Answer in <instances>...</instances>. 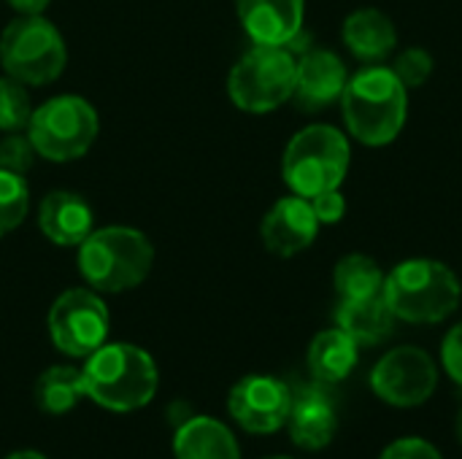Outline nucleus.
Returning <instances> with one entry per match:
<instances>
[{
    "label": "nucleus",
    "mask_w": 462,
    "mask_h": 459,
    "mask_svg": "<svg viewBox=\"0 0 462 459\" xmlns=\"http://www.w3.org/2000/svg\"><path fill=\"white\" fill-rule=\"evenodd\" d=\"M346 133L363 146H390L409 119V89L387 65H365L349 76L341 95Z\"/></svg>",
    "instance_id": "obj_1"
},
{
    "label": "nucleus",
    "mask_w": 462,
    "mask_h": 459,
    "mask_svg": "<svg viewBox=\"0 0 462 459\" xmlns=\"http://www.w3.org/2000/svg\"><path fill=\"white\" fill-rule=\"evenodd\" d=\"M76 268L84 284L100 295H119L141 287L154 268V243L127 225L95 227L76 246Z\"/></svg>",
    "instance_id": "obj_2"
},
{
    "label": "nucleus",
    "mask_w": 462,
    "mask_h": 459,
    "mask_svg": "<svg viewBox=\"0 0 462 459\" xmlns=\"http://www.w3.org/2000/svg\"><path fill=\"white\" fill-rule=\"evenodd\" d=\"M87 398L116 414L138 411L157 395L160 371L154 357L135 344H103L95 349L84 368Z\"/></svg>",
    "instance_id": "obj_3"
},
{
    "label": "nucleus",
    "mask_w": 462,
    "mask_h": 459,
    "mask_svg": "<svg viewBox=\"0 0 462 459\" xmlns=\"http://www.w3.org/2000/svg\"><path fill=\"white\" fill-rule=\"evenodd\" d=\"M384 300L401 322L439 325L457 311L462 284L447 262L430 257H411L398 262L387 273Z\"/></svg>",
    "instance_id": "obj_4"
},
{
    "label": "nucleus",
    "mask_w": 462,
    "mask_h": 459,
    "mask_svg": "<svg viewBox=\"0 0 462 459\" xmlns=\"http://www.w3.org/2000/svg\"><path fill=\"white\" fill-rule=\"evenodd\" d=\"M352 165V143L344 130L333 124H309L298 130L282 157V179L292 195L317 197L341 189Z\"/></svg>",
    "instance_id": "obj_5"
},
{
    "label": "nucleus",
    "mask_w": 462,
    "mask_h": 459,
    "mask_svg": "<svg viewBox=\"0 0 462 459\" xmlns=\"http://www.w3.org/2000/svg\"><path fill=\"white\" fill-rule=\"evenodd\" d=\"M298 54L287 46H252L227 73L230 103L252 116L273 114L292 100Z\"/></svg>",
    "instance_id": "obj_6"
},
{
    "label": "nucleus",
    "mask_w": 462,
    "mask_h": 459,
    "mask_svg": "<svg viewBox=\"0 0 462 459\" xmlns=\"http://www.w3.org/2000/svg\"><path fill=\"white\" fill-rule=\"evenodd\" d=\"M100 133V116L95 106L81 95H54L32 108L27 135L38 157L49 162L81 160Z\"/></svg>",
    "instance_id": "obj_7"
},
{
    "label": "nucleus",
    "mask_w": 462,
    "mask_h": 459,
    "mask_svg": "<svg viewBox=\"0 0 462 459\" xmlns=\"http://www.w3.org/2000/svg\"><path fill=\"white\" fill-rule=\"evenodd\" d=\"M0 65L27 87H46L57 81L68 65L65 38L43 14L16 16L0 32Z\"/></svg>",
    "instance_id": "obj_8"
},
{
    "label": "nucleus",
    "mask_w": 462,
    "mask_h": 459,
    "mask_svg": "<svg viewBox=\"0 0 462 459\" xmlns=\"http://www.w3.org/2000/svg\"><path fill=\"white\" fill-rule=\"evenodd\" d=\"M46 325L57 352L87 360L108 341L111 314L100 292L89 287H73L54 298Z\"/></svg>",
    "instance_id": "obj_9"
},
{
    "label": "nucleus",
    "mask_w": 462,
    "mask_h": 459,
    "mask_svg": "<svg viewBox=\"0 0 462 459\" xmlns=\"http://www.w3.org/2000/svg\"><path fill=\"white\" fill-rule=\"evenodd\" d=\"M436 387L439 365L420 346H398L371 371L374 395L393 409H417L433 398Z\"/></svg>",
    "instance_id": "obj_10"
},
{
    "label": "nucleus",
    "mask_w": 462,
    "mask_h": 459,
    "mask_svg": "<svg viewBox=\"0 0 462 459\" xmlns=\"http://www.w3.org/2000/svg\"><path fill=\"white\" fill-rule=\"evenodd\" d=\"M292 409V387L273 376H246L241 379L227 398V411L254 436H271L287 425Z\"/></svg>",
    "instance_id": "obj_11"
},
{
    "label": "nucleus",
    "mask_w": 462,
    "mask_h": 459,
    "mask_svg": "<svg viewBox=\"0 0 462 459\" xmlns=\"http://www.w3.org/2000/svg\"><path fill=\"white\" fill-rule=\"evenodd\" d=\"M349 81L346 62L325 46H311L298 54L295 68V92L292 103L303 114H317L341 100Z\"/></svg>",
    "instance_id": "obj_12"
},
{
    "label": "nucleus",
    "mask_w": 462,
    "mask_h": 459,
    "mask_svg": "<svg viewBox=\"0 0 462 459\" xmlns=\"http://www.w3.org/2000/svg\"><path fill=\"white\" fill-rule=\"evenodd\" d=\"M319 227L322 225L311 208V200L290 192L287 197H279L263 216L260 241L273 257L290 260L317 241Z\"/></svg>",
    "instance_id": "obj_13"
},
{
    "label": "nucleus",
    "mask_w": 462,
    "mask_h": 459,
    "mask_svg": "<svg viewBox=\"0 0 462 459\" xmlns=\"http://www.w3.org/2000/svg\"><path fill=\"white\" fill-rule=\"evenodd\" d=\"M236 14L252 43L292 49L303 35L306 0H236Z\"/></svg>",
    "instance_id": "obj_14"
},
{
    "label": "nucleus",
    "mask_w": 462,
    "mask_h": 459,
    "mask_svg": "<svg viewBox=\"0 0 462 459\" xmlns=\"http://www.w3.org/2000/svg\"><path fill=\"white\" fill-rule=\"evenodd\" d=\"M325 384L314 381L292 390V409L287 417V430L295 446L306 452H319L330 446L338 430V414L333 398L322 390Z\"/></svg>",
    "instance_id": "obj_15"
},
{
    "label": "nucleus",
    "mask_w": 462,
    "mask_h": 459,
    "mask_svg": "<svg viewBox=\"0 0 462 459\" xmlns=\"http://www.w3.org/2000/svg\"><path fill=\"white\" fill-rule=\"evenodd\" d=\"M38 230L49 243L60 249H76L95 230L92 206L79 192L54 189L38 206Z\"/></svg>",
    "instance_id": "obj_16"
},
{
    "label": "nucleus",
    "mask_w": 462,
    "mask_h": 459,
    "mask_svg": "<svg viewBox=\"0 0 462 459\" xmlns=\"http://www.w3.org/2000/svg\"><path fill=\"white\" fill-rule=\"evenodd\" d=\"M341 41L355 60L365 65H379L398 49V30L384 11L357 8L344 19Z\"/></svg>",
    "instance_id": "obj_17"
},
{
    "label": "nucleus",
    "mask_w": 462,
    "mask_h": 459,
    "mask_svg": "<svg viewBox=\"0 0 462 459\" xmlns=\"http://www.w3.org/2000/svg\"><path fill=\"white\" fill-rule=\"evenodd\" d=\"M395 314L384 295L363 300H341L336 308V327H341L357 346H379L395 330Z\"/></svg>",
    "instance_id": "obj_18"
},
{
    "label": "nucleus",
    "mask_w": 462,
    "mask_h": 459,
    "mask_svg": "<svg viewBox=\"0 0 462 459\" xmlns=\"http://www.w3.org/2000/svg\"><path fill=\"white\" fill-rule=\"evenodd\" d=\"M176 459H241V449L227 425L214 417H192L173 436Z\"/></svg>",
    "instance_id": "obj_19"
},
{
    "label": "nucleus",
    "mask_w": 462,
    "mask_h": 459,
    "mask_svg": "<svg viewBox=\"0 0 462 459\" xmlns=\"http://www.w3.org/2000/svg\"><path fill=\"white\" fill-rule=\"evenodd\" d=\"M357 349L360 346L341 327L317 333L314 341L309 344V354H306L311 379L325 387L341 384L344 379H349V373L357 365Z\"/></svg>",
    "instance_id": "obj_20"
},
{
    "label": "nucleus",
    "mask_w": 462,
    "mask_h": 459,
    "mask_svg": "<svg viewBox=\"0 0 462 459\" xmlns=\"http://www.w3.org/2000/svg\"><path fill=\"white\" fill-rule=\"evenodd\" d=\"M35 406L51 417L68 414L76 409L81 398H87L84 390V373L73 365H51L46 368L35 381Z\"/></svg>",
    "instance_id": "obj_21"
},
{
    "label": "nucleus",
    "mask_w": 462,
    "mask_h": 459,
    "mask_svg": "<svg viewBox=\"0 0 462 459\" xmlns=\"http://www.w3.org/2000/svg\"><path fill=\"white\" fill-rule=\"evenodd\" d=\"M384 281L387 273L382 271V265L360 252L344 254L333 268V287L341 300H363V298L384 295Z\"/></svg>",
    "instance_id": "obj_22"
},
{
    "label": "nucleus",
    "mask_w": 462,
    "mask_h": 459,
    "mask_svg": "<svg viewBox=\"0 0 462 459\" xmlns=\"http://www.w3.org/2000/svg\"><path fill=\"white\" fill-rule=\"evenodd\" d=\"M30 211V187L24 176L0 168V238L14 233Z\"/></svg>",
    "instance_id": "obj_23"
},
{
    "label": "nucleus",
    "mask_w": 462,
    "mask_h": 459,
    "mask_svg": "<svg viewBox=\"0 0 462 459\" xmlns=\"http://www.w3.org/2000/svg\"><path fill=\"white\" fill-rule=\"evenodd\" d=\"M32 100L27 84L16 81L14 76H0V133L27 130L32 116Z\"/></svg>",
    "instance_id": "obj_24"
},
{
    "label": "nucleus",
    "mask_w": 462,
    "mask_h": 459,
    "mask_svg": "<svg viewBox=\"0 0 462 459\" xmlns=\"http://www.w3.org/2000/svg\"><path fill=\"white\" fill-rule=\"evenodd\" d=\"M433 68H436V60L425 46H406L403 51H398L393 62V70L406 84V89H417L428 84V78L433 76Z\"/></svg>",
    "instance_id": "obj_25"
},
{
    "label": "nucleus",
    "mask_w": 462,
    "mask_h": 459,
    "mask_svg": "<svg viewBox=\"0 0 462 459\" xmlns=\"http://www.w3.org/2000/svg\"><path fill=\"white\" fill-rule=\"evenodd\" d=\"M38 151L27 135V130H16V133H5L0 138V168L24 176L32 162H35Z\"/></svg>",
    "instance_id": "obj_26"
},
{
    "label": "nucleus",
    "mask_w": 462,
    "mask_h": 459,
    "mask_svg": "<svg viewBox=\"0 0 462 459\" xmlns=\"http://www.w3.org/2000/svg\"><path fill=\"white\" fill-rule=\"evenodd\" d=\"M379 459H444L441 452L425 438H401L390 444Z\"/></svg>",
    "instance_id": "obj_27"
},
{
    "label": "nucleus",
    "mask_w": 462,
    "mask_h": 459,
    "mask_svg": "<svg viewBox=\"0 0 462 459\" xmlns=\"http://www.w3.org/2000/svg\"><path fill=\"white\" fill-rule=\"evenodd\" d=\"M441 363H444L447 376L457 387H462V322L447 333V338L441 344Z\"/></svg>",
    "instance_id": "obj_28"
},
{
    "label": "nucleus",
    "mask_w": 462,
    "mask_h": 459,
    "mask_svg": "<svg viewBox=\"0 0 462 459\" xmlns=\"http://www.w3.org/2000/svg\"><path fill=\"white\" fill-rule=\"evenodd\" d=\"M311 208L319 225H338L346 214V197L341 195V189H330V192L311 197Z\"/></svg>",
    "instance_id": "obj_29"
},
{
    "label": "nucleus",
    "mask_w": 462,
    "mask_h": 459,
    "mask_svg": "<svg viewBox=\"0 0 462 459\" xmlns=\"http://www.w3.org/2000/svg\"><path fill=\"white\" fill-rule=\"evenodd\" d=\"M5 3L16 16H38L49 8L51 0H5Z\"/></svg>",
    "instance_id": "obj_30"
},
{
    "label": "nucleus",
    "mask_w": 462,
    "mask_h": 459,
    "mask_svg": "<svg viewBox=\"0 0 462 459\" xmlns=\"http://www.w3.org/2000/svg\"><path fill=\"white\" fill-rule=\"evenodd\" d=\"M5 459H46L41 452H32V449H24V452H14L11 457Z\"/></svg>",
    "instance_id": "obj_31"
},
{
    "label": "nucleus",
    "mask_w": 462,
    "mask_h": 459,
    "mask_svg": "<svg viewBox=\"0 0 462 459\" xmlns=\"http://www.w3.org/2000/svg\"><path fill=\"white\" fill-rule=\"evenodd\" d=\"M455 436H457V441H460L462 446V409L457 411V419H455Z\"/></svg>",
    "instance_id": "obj_32"
},
{
    "label": "nucleus",
    "mask_w": 462,
    "mask_h": 459,
    "mask_svg": "<svg viewBox=\"0 0 462 459\" xmlns=\"http://www.w3.org/2000/svg\"><path fill=\"white\" fill-rule=\"evenodd\" d=\"M265 459H292V457H265Z\"/></svg>",
    "instance_id": "obj_33"
}]
</instances>
